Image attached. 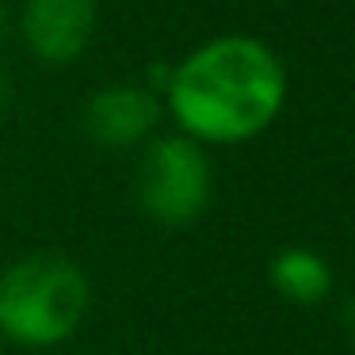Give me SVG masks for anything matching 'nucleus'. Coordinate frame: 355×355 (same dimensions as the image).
Listing matches in <instances>:
<instances>
[{"label": "nucleus", "mask_w": 355, "mask_h": 355, "mask_svg": "<svg viewBox=\"0 0 355 355\" xmlns=\"http://www.w3.org/2000/svg\"><path fill=\"white\" fill-rule=\"evenodd\" d=\"M291 92L286 62L256 35H218L164 80V111L199 146H245L279 123Z\"/></svg>", "instance_id": "obj_1"}, {"label": "nucleus", "mask_w": 355, "mask_h": 355, "mask_svg": "<svg viewBox=\"0 0 355 355\" xmlns=\"http://www.w3.org/2000/svg\"><path fill=\"white\" fill-rule=\"evenodd\" d=\"M92 286L69 256L35 252L0 271V340L16 347H58L80 329Z\"/></svg>", "instance_id": "obj_2"}, {"label": "nucleus", "mask_w": 355, "mask_h": 355, "mask_svg": "<svg viewBox=\"0 0 355 355\" xmlns=\"http://www.w3.org/2000/svg\"><path fill=\"white\" fill-rule=\"evenodd\" d=\"M134 195L141 214L157 225L184 230L199 222L214 195V168H210L207 146L180 130L149 138L134 172Z\"/></svg>", "instance_id": "obj_3"}, {"label": "nucleus", "mask_w": 355, "mask_h": 355, "mask_svg": "<svg viewBox=\"0 0 355 355\" xmlns=\"http://www.w3.org/2000/svg\"><path fill=\"white\" fill-rule=\"evenodd\" d=\"M96 19H100L96 0H24L19 35L35 62L58 69V65H73L88 50Z\"/></svg>", "instance_id": "obj_4"}, {"label": "nucleus", "mask_w": 355, "mask_h": 355, "mask_svg": "<svg viewBox=\"0 0 355 355\" xmlns=\"http://www.w3.org/2000/svg\"><path fill=\"white\" fill-rule=\"evenodd\" d=\"M161 123V100L149 85H107L85 103V130L100 149H138Z\"/></svg>", "instance_id": "obj_5"}, {"label": "nucleus", "mask_w": 355, "mask_h": 355, "mask_svg": "<svg viewBox=\"0 0 355 355\" xmlns=\"http://www.w3.org/2000/svg\"><path fill=\"white\" fill-rule=\"evenodd\" d=\"M268 279H271L279 298L294 302V306H321L332 294L329 260L321 252H313V248H302V245H291V248L271 256Z\"/></svg>", "instance_id": "obj_6"}, {"label": "nucleus", "mask_w": 355, "mask_h": 355, "mask_svg": "<svg viewBox=\"0 0 355 355\" xmlns=\"http://www.w3.org/2000/svg\"><path fill=\"white\" fill-rule=\"evenodd\" d=\"M8 100H12V80L4 77V73H0V111L8 107Z\"/></svg>", "instance_id": "obj_7"}, {"label": "nucleus", "mask_w": 355, "mask_h": 355, "mask_svg": "<svg viewBox=\"0 0 355 355\" xmlns=\"http://www.w3.org/2000/svg\"><path fill=\"white\" fill-rule=\"evenodd\" d=\"M344 321H347V329L355 332V298H352V302H347V306H344Z\"/></svg>", "instance_id": "obj_8"}, {"label": "nucleus", "mask_w": 355, "mask_h": 355, "mask_svg": "<svg viewBox=\"0 0 355 355\" xmlns=\"http://www.w3.org/2000/svg\"><path fill=\"white\" fill-rule=\"evenodd\" d=\"M4 24H8V4L0 0V35H4Z\"/></svg>", "instance_id": "obj_9"}, {"label": "nucleus", "mask_w": 355, "mask_h": 355, "mask_svg": "<svg viewBox=\"0 0 355 355\" xmlns=\"http://www.w3.org/2000/svg\"><path fill=\"white\" fill-rule=\"evenodd\" d=\"M0 355H4V352H0Z\"/></svg>", "instance_id": "obj_10"}]
</instances>
